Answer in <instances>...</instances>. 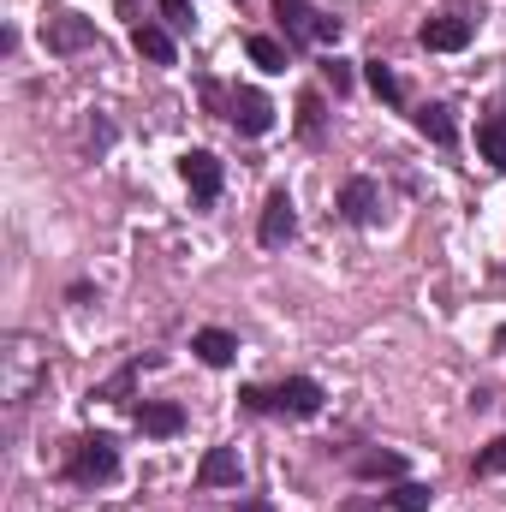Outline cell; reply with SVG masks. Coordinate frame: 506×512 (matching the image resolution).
<instances>
[{"label": "cell", "mask_w": 506, "mask_h": 512, "mask_svg": "<svg viewBox=\"0 0 506 512\" xmlns=\"http://www.w3.org/2000/svg\"><path fill=\"white\" fill-rule=\"evenodd\" d=\"M471 36H477V18H459V12H435V18L417 24V42L429 54H465Z\"/></svg>", "instance_id": "obj_9"}, {"label": "cell", "mask_w": 506, "mask_h": 512, "mask_svg": "<svg viewBox=\"0 0 506 512\" xmlns=\"http://www.w3.org/2000/svg\"><path fill=\"white\" fill-rule=\"evenodd\" d=\"M239 405L251 417H286V423H310L322 417L328 405V387L316 376H286V382H268V387H239Z\"/></svg>", "instance_id": "obj_1"}, {"label": "cell", "mask_w": 506, "mask_h": 512, "mask_svg": "<svg viewBox=\"0 0 506 512\" xmlns=\"http://www.w3.org/2000/svg\"><path fill=\"white\" fill-rule=\"evenodd\" d=\"M60 483L66 489H84V495L120 483V441L102 435V429L96 435H72L66 453H60Z\"/></svg>", "instance_id": "obj_2"}, {"label": "cell", "mask_w": 506, "mask_h": 512, "mask_svg": "<svg viewBox=\"0 0 506 512\" xmlns=\"http://www.w3.org/2000/svg\"><path fill=\"white\" fill-rule=\"evenodd\" d=\"M161 364H167L161 352H137V358H131V364H120V370L96 387L90 399H108V405H137V382H143L149 370H161Z\"/></svg>", "instance_id": "obj_11"}, {"label": "cell", "mask_w": 506, "mask_h": 512, "mask_svg": "<svg viewBox=\"0 0 506 512\" xmlns=\"http://www.w3.org/2000/svg\"><path fill=\"white\" fill-rule=\"evenodd\" d=\"M131 423L143 435H155V441H173L185 429V405H173V399H137L131 405Z\"/></svg>", "instance_id": "obj_14"}, {"label": "cell", "mask_w": 506, "mask_h": 512, "mask_svg": "<svg viewBox=\"0 0 506 512\" xmlns=\"http://www.w3.org/2000/svg\"><path fill=\"white\" fill-rule=\"evenodd\" d=\"M42 48H48L54 60H72V54L102 48V30H96V18H84V12H72V6H48V12H42Z\"/></svg>", "instance_id": "obj_6"}, {"label": "cell", "mask_w": 506, "mask_h": 512, "mask_svg": "<svg viewBox=\"0 0 506 512\" xmlns=\"http://www.w3.org/2000/svg\"><path fill=\"white\" fill-rule=\"evenodd\" d=\"M131 48H137V60H149V66H173V60H179V36H173L161 18H137V24H131Z\"/></svg>", "instance_id": "obj_12"}, {"label": "cell", "mask_w": 506, "mask_h": 512, "mask_svg": "<svg viewBox=\"0 0 506 512\" xmlns=\"http://www.w3.org/2000/svg\"><path fill=\"white\" fill-rule=\"evenodd\" d=\"M0 382H6V405H30V393L48 382V340L36 334H6V352H0Z\"/></svg>", "instance_id": "obj_5"}, {"label": "cell", "mask_w": 506, "mask_h": 512, "mask_svg": "<svg viewBox=\"0 0 506 512\" xmlns=\"http://www.w3.org/2000/svg\"><path fill=\"white\" fill-rule=\"evenodd\" d=\"M477 155H483L495 173H506V96H495V102L477 114Z\"/></svg>", "instance_id": "obj_13"}, {"label": "cell", "mask_w": 506, "mask_h": 512, "mask_svg": "<svg viewBox=\"0 0 506 512\" xmlns=\"http://www.w3.org/2000/svg\"><path fill=\"white\" fill-rule=\"evenodd\" d=\"M364 84L376 90V102H387V108H405V84H399V72H393L387 60H364Z\"/></svg>", "instance_id": "obj_22"}, {"label": "cell", "mask_w": 506, "mask_h": 512, "mask_svg": "<svg viewBox=\"0 0 506 512\" xmlns=\"http://www.w3.org/2000/svg\"><path fill=\"white\" fill-rule=\"evenodd\" d=\"M191 352H197L209 370H227V364L239 358V334H233V328H197V334H191Z\"/></svg>", "instance_id": "obj_18"}, {"label": "cell", "mask_w": 506, "mask_h": 512, "mask_svg": "<svg viewBox=\"0 0 506 512\" xmlns=\"http://www.w3.org/2000/svg\"><path fill=\"white\" fill-rule=\"evenodd\" d=\"M66 298H72V304H90V298H96V286H90V280H72V286H66Z\"/></svg>", "instance_id": "obj_26"}, {"label": "cell", "mask_w": 506, "mask_h": 512, "mask_svg": "<svg viewBox=\"0 0 506 512\" xmlns=\"http://www.w3.org/2000/svg\"><path fill=\"white\" fill-rule=\"evenodd\" d=\"M292 239H298V203H292L286 185H274L262 197V215H256V245L262 251H286Z\"/></svg>", "instance_id": "obj_7"}, {"label": "cell", "mask_w": 506, "mask_h": 512, "mask_svg": "<svg viewBox=\"0 0 506 512\" xmlns=\"http://www.w3.org/2000/svg\"><path fill=\"white\" fill-rule=\"evenodd\" d=\"M340 221L346 227H376L381 221V179H370V173H352L346 185H340Z\"/></svg>", "instance_id": "obj_10"}, {"label": "cell", "mask_w": 506, "mask_h": 512, "mask_svg": "<svg viewBox=\"0 0 506 512\" xmlns=\"http://www.w3.org/2000/svg\"><path fill=\"white\" fill-rule=\"evenodd\" d=\"M245 54H251L256 72H286V66H292V48H286L280 36H262V30L245 36Z\"/></svg>", "instance_id": "obj_19"}, {"label": "cell", "mask_w": 506, "mask_h": 512, "mask_svg": "<svg viewBox=\"0 0 506 512\" xmlns=\"http://www.w3.org/2000/svg\"><path fill=\"white\" fill-rule=\"evenodd\" d=\"M352 477H358V483H405V453H393V447H370V453L352 459Z\"/></svg>", "instance_id": "obj_16"}, {"label": "cell", "mask_w": 506, "mask_h": 512, "mask_svg": "<svg viewBox=\"0 0 506 512\" xmlns=\"http://www.w3.org/2000/svg\"><path fill=\"white\" fill-rule=\"evenodd\" d=\"M203 108L221 114L239 137H268V131H274V102H268L262 90H251V84H233V90H227L221 78H203Z\"/></svg>", "instance_id": "obj_4"}, {"label": "cell", "mask_w": 506, "mask_h": 512, "mask_svg": "<svg viewBox=\"0 0 506 512\" xmlns=\"http://www.w3.org/2000/svg\"><path fill=\"white\" fill-rule=\"evenodd\" d=\"M381 507H387V512H429V507H435V489H429V483H411V477H405V483H387Z\"/></svg>", "instance_id": "obj_21"}, {"label": "cell", "mask_w": 506, "mask_h": 512, "mask_svg": "<svg viewBox=\"0 0 506 512\" xmlns=\"http://www.w3.org/2000/svg\"><path fill=\"white\" fill-rule=\"evenodd\" d=\"M155 18H161L173 36H191V30H197V6H191V0H161Z\"/></svg>", "instance_id": "obj_23"}, {"label": "cell", "mask_w": 506, "mask_h": 512, "mask_svg": "<svg viewBox=\"0 0 506 512\" xmlns=\"http://www.w3.org/2000/svg\"><path fill=\"white\" fill-rule=\"evenodd\" d=\"M340 512H387V507H381V501H370V495H352Z\"/></svg>", "instance_id": "obj_27"}, {"label": "cell", "mask_w": 506, "mask_h": 512, "mask_svg": "<svg viewBox=\"0 0 506 512\" xmlns=\"http://www.w3.org/2000/svg\"><path fill=\"white\" fill-rule=\"evenodd\" d=\"M411 126L423 131L435 149H459V120H453V108H447V102H423V108L411 114Z\"/></svg>", "instance_id": "obj_17"}, {"label": "cell", "mask_w": 506, "mask_h": 512, "mask_svg": "<svg viewBox=\"0 0 506 512\" xmlns=\"http://www.w3.org/2000/svg\"><path fill=\"white\" fill-rule=\"evenodd\" d=\"M322 78H328V90H334V96H352V84H358V78H352V60H340V54H328V60H322Z\"/></svg>", "instance_id": "obj_25"}, {"label": "cell", "mask_w": 506, "mask_h": 512, "mask_svg": "<svg viewBox=\"0 0 506 512\" xmlns=\"http://www.w3.org/2000/svg\"><path fill=\"white\" fill-rule=\"evenodd\" d=\"M179 179L191 185V203H197V209H215V197H221V185H227V161H221L215 149H185V155H179Z\"/></svg>", "instance_id": "obj_8"}, {"label": "cell", "mask_w": 506, "mask_h": 512, "mask_svg": "<svg viewBox=\"0 0 506 512\" xmlns=\"http://www.w3.org/2000/svg\"><path fill=\"white\" fill-rule=\"evenodd\" d=\"M233 512H274V501H262V495H245V501H239Z\"/></svg>", "instance_id": "obj_28"}, {"label": "cell", "mask_w": 506, "mask_h": 512, "mask_svg": "<svg viewBox=\"0 0 506 512\" xmlns=\"http://www.w3.org/2000/svg\"><path fill=\"white\" fill-rule=\"evenodd\" d=\"M471 477H477V483L506 477V435H501V441H489V447H477V459H471Z\"/></svg>", "instance_id": "obj_24"}, {"label": "cell", "mask_w": 506, "mask_h": 512, "mask_svg": "<svg viewBox=\"0 0 506 512\" xmlns=\"http://www.w3.org/2000/svg\"><path fill=\"white\" fill-rule=\"evenodd\" d=\"M298 137H304L310 149H322V137H328V108H322V90H304V96H298Z\"/></svg>", "instance_id": "obj_20"}, {"label": "cell", "mask_w": 506, "mask_h": 512, "mask_svg": "<svg viewBox=\"0 0 506 512\" xmlns=\"http://www.w3.org/2000/svg\"><path fill=\"white\" fill-rule=\"evenodd\" d=\"M268 12H274L280 42L292 54H304V48H340V36H346V18H334V12H322L310 0H268Z\"/></svg>", "instance_id": "obj_3"}, {"label": "cell", "mask_w": 506, "mask_h": 512, "mask_svg": "<svg viewBox=\"0 0 506 512\" xmlns=\"http://www.w3.org/2000/svg\"><path fill=\"white\" fill-rule=\"evenodd\" d=\"M197 489H245V459L239 447H209L197 465Z\"/></svg>", "instance_id": "obj_15"}, {"label": "cell", "mask_w": 506, "mask_h": 512, "mask_svg": "<svg viewBox=\"0 0 506 512\" xmlns=\"http://www.w3.org/2000/svg\"><path fill=\"white\" fill-rule=\"evenodd\" d=\"M495 352H506V322L495 328Z\"/></svg>", "instance_id": "obj_29"}]
</instances>
